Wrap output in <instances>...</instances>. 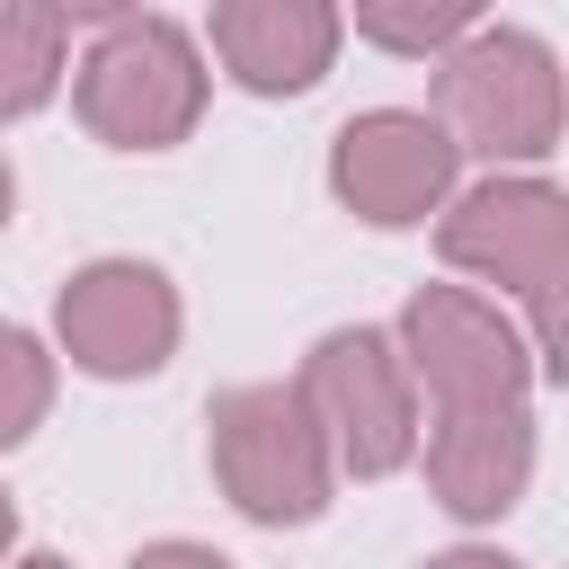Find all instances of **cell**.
Masks as SVG:
<instances>
[{
	"mask_svg": "<svg viewBox=\"0 0 569 569\" xmlns=\"http://www.w3.org/2000/svg\"><path fill=\"white\" fill-rule=\"evenodd\" d=\"M400 365L409 382H427L436 409H507L533 391V347L462 284H418L400 311Z\"/></svg>",
	"mask_w": 569,
	"mask_h": 569,
	"instance_id": "cell-6",
	"label": "cell"
},
{
	"mask_svg": "<svg viewBox=\"0 0 569 569\" xmlns=\"http://www.w3.org/2000/svg\"><path fill=\"white\" fill-rule=\"evenodd\" d=\"M71 107L107 151H169L204 116V53L169 18H116L80 62Z\"/></svg>",
	"mask_w": 569,
	"mask_h": 569,
	"instance_id": "cell-2",
	"label": "cell"
},
{
	"mask_svg": "<svg viewBox=\"0 0 569 569\" xmlns=\"http://www.w3.org/2000/svg\"><path fill=\"white\" fill-rule=\"evenodd\" d=\"M62 89V9L53 0H0V124L36 116Z\"/></svg>",
	"mask_w": 569,
	"mask_h": 569,
	"instance_id": "cell-11",
	"label": "cell"
},
{
	"mask_svg": "<svg viewBox=\"0 0 569 569\" xmlns=\"http://www.w3.org/2000/svg\"><path fill=\"white\" fill-rule=\"evenodd\" d=\"M213 427V480L249 525H311L329 507V436L293 382H240L204 409Z\"/></svg>",
	"mask_w": 569,
	"mask_h": 569,
	"instance_id": "cell-3",
	"label": "cell"
},
{
	"mask_svg": "<svg viewBox=\"0 0 569 569\" xmlns=\"http://www.w3.org/2000/svg\"><path fill=\"white\" fill-rule=\"evenodd\" d=\"M44 409H53V356L0 320V445H27L44 427Z\"/></svg>",
	"mask_w": 569,
	"mask_h": 569,
	"instance_id": "cell-13",
	"label": "cell"
},
{
	"mask_svg": "<svg viewBox=\"0 0 569 569\" xmlns=\"http://www.w3.org/2000/svg\"><path fill=\"white\" fill-rule=\"evenodd\" d=\"M427 480H436V498L462 525L507 516L525 498V480H533V418H525V400H507V409H445L436 436H427Z\"/></svg>",
	"mask_w": 569,
	"mask_h": 569,
	"instance_id": "cell-10",
	"label": "cell"
},
{
	"mask_svg": "<svg viewBox=\"0 0 569 569\" xmlns=\"http://www.w3.org/2000/svg\"><path fill=\"white\" fill-rule=\"evenodd\" d=\"M213 53L240 89L293 98L338 62V0H213Z\"/></svg>",
	"mask_w": 569,
	"mask_h": 569,
	"instance_id": "cell-9",
	"label": "cell"
},
{
	"mask_svg": "<svg viewBox=\"0 0 569 569\" xmlns=\"http://www.w3.org/2000/svg\"><path fill=\"white\" fill-rule=\"evenodd\" d=\"M9 542H18V507L0 498V551H9Z\"/></svg>",
	"mask_w": 569,
	"mask_h": 569,
	"instance_id": "cell-18",
	"label": "cell"
},
{
	"mask_svg": "<svg viewBox=\"0 0 569 569\" xmlns=\"http://www.w3.org/2000/svg\"><path fill=\"white\" fill-rule=\"evenodd\" d=\"M9 204H18V178H9V160H0V231H9Z\"/></svg>",
	"mask_w": 569,
	"mask_h": 569,
	"instance_id": "cell-17",
	"label": "cell"
},
{
	"mask_svg": "<svg viewBox=\"0 0 569 569\" xmlns=\"http://www.w3.org/2000/svg\"><path fill=\"white\" fill-rule=\"evenodd\" d=\"M453 169H462L453 133H445L436 116H418V107L347 116L338 142H329V187H338V204L365 213V222H382V231L427 222V213L453 196Z\"/></svg>",
	"mask_w": 569,
	"mask_h": 569,
	"instance_id": "cell-7",
	"label": "cell"
},
{
	"mask_svg": "<svg viewBox=\"0 0 569 569\" xmlns=\"http://www.w3.org/2000/svg\"><path fill=\"white\" fill-rule=\"evenodd\" d=\"M62 18H124V9H142V0H53Z\"/></svg>",
	"mask_w": 569,
	"mask_h": 569,
	"instance_id": "cell-16",
	"label": "cell"
},
{
	"mask_svg": "<svg viewBox=\"0 0 569 569\" xmlns=\"http://www.w3.org/2000/svg\"><path fill=\"white\" fill-rule=\"evenodd\" d=\"M436 124L480 160H542L560 142V53L525 27L453 36L436 71Z\"/></svg>",
	"mask_w": 569,
	"mask_h": 569,
	"instance_id": "cell-4",
	"label": "cell"
},
{
	"mask_svg": "<svg viewBox=\"0 0 569 569\" xmlns=\"http://www.w3.org/2000/svg\"><path fill=\"white\" fill-rule=\"evenodd\" d=\"M53 329H62V356L80 373L133 382V373H160L169 365V347H178V293L142 258H98V267H80L62 284Z\"/></svg>",
	"mask_w": 569,
	"mask_h": 569,
	"instance_id": "cell-8",
	"label": "cell"
},
{
	"mask_svg": "<svg viewBox=\"0 0 569 569\" xmlns=\"http://www.w3.org/2000/svg\"><path fill=\"white\" fill-rule=\"evenodd\" d=\"M124 569H231L213 542H151V551H133Z\"/></svg>",
	"mask_w": 569,
	"mask_h": 569,
	"instance_id": "cell-14",
	"label": "cell"
},
{
	"mask_svg": "<svg viewBox=\"0 0 569 569\" xmlns=\"http://www.w3.org/2000/svg\"><path fill=\"white\" fill-rule=\"evenodd\" d=\"M427 569H525V560H507V551H436Z\"/></svg>",
	"mask_w": 569,
	"mask_h": 569,
	"instance_id": "cell-15",
	"label": "cell"
},
{
	"mask_svg": "<svg viewBox=\"0 0 569 569\" xmlns=\"http://www.w3.org/2000/svg\"><path fill=\"white\" fill-rule=\"evenodd\" d=\"M489 0H356V27L382 53H445Z\"/></svg>",
	"mask_w": 569,
	"mask_h": 569,
	"instance_id": "cell-12",
	"label": "cell"
},
{
	"mask_svg": "<svg viewBox=\"0 0 569 569\" xmlns=\"http://www.w3.org/2000/svg\"><path fill=\"white\" fill-rule=\"evenodd\" d=\"M18 569H71V560H18Z\"/></svg>",
	"mask_w": 569,
	"mask_h": 569,
	"instance_id": "cell-19",
	"label": "cell"
},
{
	"mask_svg": "<svg viewBox=\"0 0 569 569\" xmlns=\"http://www.w3.org/2000/svg\"><path fill=\"white\" fill-rule=\"evenodd\" d=\"M329 436V462L356 471V480H382L418 453V382L400 365V347L382 329H329L311 356H302V382H293Z\"/></svg>",
	"mask_w": 569,
	"mask_h": 569,
	"instance_id": "cell-5",
	"label": "cell"
},
{
	"mask_svg": "<svg viewBox=\"0 0 569 569\" xmlns=\"http://www.w3.org/2000/svg\"><path fill=\"white\" fill-rule=\"evenodd\" d=\"M436 249L471 276H489L498 293L525 302L533 320V365L560 373V276H569V204L551 178H489L471 187L445 222H436Z\"/></svg>",
	"mask_w": 569,
	"mask_h": 569,
	"instance_id": "cell-1",
	"label": "cell"
}]
</instances>
